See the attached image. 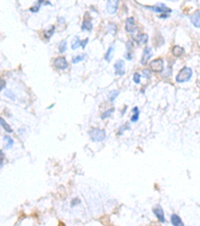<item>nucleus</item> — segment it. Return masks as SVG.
Listing matches in <instances>:
<instances>
[{
	"label": "nucleus",
	"mask_w": 200,
	"mask_h": 226,
	"mask_svg": "<svg viewBox=\"0 0 200 226\" xmlns=\"http://www.w3.org/2000/svg\"><path fill=\"white\" fill-rule=\"evenodd\" d=\"M113 112H114V109H113V108H111V109H109L108 111H105L104 113H103V115L101 116V118H102V119H106V118L109 117V116H110L111 114L113 113Z\"/></svg>",
	"instance_id": "26"
},
{
	"label": "nucleus",
	"mask_w": 200,
	"mask_h": 226,
	"mask_svg": "<svg viewBox=\"0 0 200 226\" xmlns=\"http://www.w3.org/2000/svg\"><path fill=\"white\" fill-rule=\"evenodd\" d=\"M124 60H119L115 62L114 64V70H115V74H119V76H123L125 74V68H124Z\"/></svg>",
	"instance_id": "7"
},
{
	"label": "nucleus",
	"mask_w": 200,
	"mask_h": 226,
	"mask_svg": "<svg viewBox=\"0 0 200 226\" xmlns=\"http://www.w3.org/2000/svg\"><path fill=\"white\" fill-rule=\"evenodd\" d=\"M80 42H81V40L79 39V37H78V36L74 37L73 40H72V42H71V48H72V49H73V50L77 49L78 46L80 45Z\"/></svg>",
	"instance_id": "18"
},
{
	"label": "nucleus",
	"mask_w": 200,
	"mask_h": 226,
	"mask_svg": "<svg viewBox=\"0 0 200 226\" xmlns=\"http://www.w3.org/2000/svg\"><path fill=\"white\" fill-rule=\"evenodd\" d=\"M5 95H6L7 97H9V99H11V100H14L15 99V96L13 95L11 90H7L6 93H5Z\"/></svg>",
	"instance_id": "30"
},
{
	"label": "nucleus",
	"mask_w": 200,
	"mask_h": 226,
	"mask_svg": "<svg viewBox=\"0 0 200 226\" xmlns=\"http://www.w3.org/2000/svg\"><path fill=\"white\" fill-rule=\"evenodd\" d=\"M153 213L155 214L156 218H157L158 220H159L160 222H162V223H164V222L166 221L165 220V216H164V211L162 210L161 207H154L153 208Z\"/></svg>",
	"instance_id": "10"
},
{
	"label": "nucleus",
	"mask_w": 200,
	"mask_h": 226,
	"mask_svg": "<svg viewBox=\"0 0 200 226\" xmlns=\"http://www.w3.org/2000/svg\"><path fill=\"white\" fill-rule=\"evenodd\" d=\"M0 125H1L3 128H4V130L7 132V133H12V132H13L12 128H11L10 126H9L8 124H7V122L5 121V120L3 119V118H0Z\"/></svg>",
	"instance_id": "16"
},
{
	"label": "nucleus",
	"mask_w": 200,
	"mask_h": 226,
	"mask_svg": "<svg viewBox=\"0 0 200 226\" xmlns=\"http://www.w3.org/2000/svg\"><path fill=\"white\" fill-rule=\"evenodd\" d=\"M54 30H55V27H54V26L50 27V28H49V30H45L44 31V36H45V38H47V39L50 38V37H51L52 35H53Z\"/></svg>",
	"instance_id": "22"
},
{
	"label": "nucleus",
	"mask_w": 200,
	"mask_h": 226,
	"mask_svg": "<svg viewBox=\"0 0 200 226\" xmlns=\"http://www.w3.org/2000/svg\"><path fill=\"white\" fill-rule=\"evenodd\" d=\"M132 112H133V115L131 116V122L132 123H135V122H137L138 121V119H139V110H138V108L137 107H134L133 108V110H132Z\"/></svg>",
	"instance_id": "17"
},
{
	"label": "nucleus",
	"mask_w": 200,
	"mask_h": 226,
	"mask_svg": "<svg viewBox=\"0 0 200 226\" xmlns=\"http://www.w3.org/2000/svg\"><path fill=\"white\" fill-rule=\"evenodd\" d=\"M66 49H67V42H66V40H62L59 44V51L63 53Z\"/></svg>",
	"instance_id": "23"
},
{
	"label": "nucleus",
	"mask_w": 200,
	"mask_h": 226,
	"mask_svg": "<svg viewBox=\"0 0 200 226\" xmlns=\"http://www.w3.org/2000/svg\"><path fill=\"white\" fill-rule=\"evenodd\" d=\"M5 84H6V82H5V80H3V78H0V90H3V88H4Z\"/></svg>",
	"instance_id": "33"
},
{
	"label": "nucleus",
	"mask_w": 200,
	"mask_h": 226,
	"mask_svg": "<svg viewBox=\"0 0 200 226\" xmlns=\"http://www.w3.org/2000/svg\"><path fill=\"white\" fill-rule=\"evenodd\" d=\"M113 51H114V46H113V45H111L110 47L108 48V50H107L106 54H105V60H106V62H109L111 60V58H112Z\"/></svg>",
	"instance_id": "19"
},
{
	"label": "nucleus",
	"mask_w": 200,
	"mask_h": 226,
	"mask_svg": "<svg viewBox=\"0 0 200 226\" xmlns=\"http://www.w3.org/2000/svg\"><path fill=\"white\" fill-rule=\"evenodd\" d=\"M3 162H4V154L2 153V151L0 150V169L2 168Z\"/></svg>",
	"instance_id": "29"
},
{
	"label": "nucleus",
	"mask_w": 200,
	"mask_h": 226,
	"mask_svg": "<svg viewBox=\"0 0 200 226\" xmlns=\"http://www.w3.org/2000/svg\"><path fill=\"white\" fill-rule=\"evenodd\" d=\"M118 95H119L118 90H112V92H110V93H109V101L113 102L115 99H116V97Z\"/></svg>",
	"instance_id": "25"
},
{
	"label": "nucleus",
	"mask_w": 200,
	"mask_h": 226,
	"mask_svg": "<svg viewBox=\"0 0 200 226\" xmlns=\"http://www.w3.org/2000/svg\"><path fill=\"white\" fill-rule=\"evenodd\" d=\"M146 8L148 9H151L152 11H154V12H158V13H165V12H171V9L167 8L166 7L165 4H163V3H157L156 5H154V6H145Z\"/></svg>",
	"instance_id": "5"
},
{
	"label": "nucleus",
	"mask_w": 200,
	"mask_h": 226,
	"mask_svg": "<svg viewBox=\"0 0 200 226\" xmlns=\"http://www.w3.org/2000/svg\"><path fill=\"white\" fill-rule=\"evenodd\" d=\"M149 66H150V70H152L153 72H162L164 68V62L162 58H156V60H153L152 62H150Z\"/></svg>",
	"instance_id": "3"
},
{
	"label": "nucleus",
	"mask_w": 200,
	"mask_h": 226,
	"mask_svg": "<svg viewBox=\"0 0 200 226\" xmlns=\"http://www.w3.org/2000/svg\"><path fill=\"white\" fill-rule=\"evenodd\" d=\"M88 40H89V38H85L84 40H81V42H80V45H81V47L83 48H85V46H86V44L88 43Z\"/></svg>",
	"instance_id": "31"
},
{
	"label": "nucleus",
	"mask_w": 200,
	"mask_h": 226,
	"mask_svg": "<svg viewBox=\"0 0 200 226\" xmlns=\"http://www.w3.org/2000/svg\"><path fill=\"white\" fill-rule=\"evenodd\" d=\"M151 56H152V49L150 47H145L144 49H143L142 58H141V64L145 66V64L148 62V60H150Z\"/></svg>",
	"instance_id": "9"
},
{
	"label": "nucleus",
	"mask_w": 200,
	"mask_h": 226,
	"mask_svg": "<svg viewBox=\"0 0 200 226\" xmlns=\"http://www.w3.org/2000/svg\"><path fill=\"white\" fill-rule=\"evenodd\" d=\"M125 29H126L127 32L132 33L136 29V25H135V20L133 17H128L126 19V22H125Z\"/></svg>",
	"instance_id": "8"
},
{
	"label": "nucleus",
	"mask_w": 200,
	"mask_h": 226,
	"mask_svg": "<svg viewBox=\"0 0 200 226\" xmlns=\"http://www.w3.org/2000/svg\"><path fill=\"white\" fill-rule=\"evenodd\" d=\"M199 86H200V80H199Z\"/></svg>",
	"instance_id": "36"
},
{
	"label": "nucleus",
	"mask_w": 200,
	"mask_h": 226,
	"mask_svg": "<svg viewBox=\"0 0 200 226\" xmlns=\"http://www.w3.org/2000/svg\"><path fill=\"white\" fill-rule=\"evenodd\" d=\"M42 3H43V1H41V0L40 1H38V4L35 5V6H33V7H31L30 11L31 12H37V11L39 10V8H40V5L42 4Z\"/></svg>",
	"instance_id": "27"
},
{
	"label": "nucleus",
	"mask_w": 200,
	"mask_h": 226,
	"mask_svg": "<svg viewBox=\"0 0 200 226\" xmlns=\"http://www.w3.org/2000/svg\"><path fill=\"white\" fill-rule=\"evenodd\" d=\"M170 220H171V223L173 226H184L181 218L177 214H172L171 217H170Z\"/></svg>",
	"instance_id": "12"
},
{
	"label": "nucleus",
	"mask_w": 200,
	"mask_h": 226,
	"mask_svg": "<svg viewBox=\"0 0 200 226\" xmlns=\"http://www.w3.org/2000/svg\"><path fill=\"white\" fill-rule=\"evenodd\" d=\"M89 136L93 142H102L106 139V132L102 129L92 128L89 131Z\"/></svg>",
	"instance_id": "1"
},
{
	"label": "nucleus",
	"mask_w": 200,
	"mask_h": 226,
	"mask_svg": "<svg viewBox=\"0 0 200 226\" xmlns=\"http://www.w3.org/2000/svg\"><path fill=\"white\" fill-rule=\"evenodd\" d=\"M118 6H119V1H114V0L108 1L106 3V11L109 14H114V13H116Z\"/></svg>",
	"instance_id": "6"
},
{
	"label": "nucleus",
	"mask_w": 200,
	"mask_h": 226,
	"mask_svg": "<svg viewBox=\"0 0 200 226\" xmlns=\"http://www.w3.org/2000/svg\"><path fill=\"white\" fill-rule=\"evenodd\" d=\"M142 72H143V76H144L146 80L151 78L152 74H151V70H150V68H144V70H142Z\"/></svg>",
	"instance_id": "24"
},
{
	"label": "nucleus",
	"mask_w": 200,
	"mask_h": 226,
	"mask_svg": "<svg viewBox=\"0 0 200 226\" xmlns=\"http://www.w3.org/2000/svg\"><path fill=\"white\" fill-rule=\"evenodd\" d=\"M135 40L139 43V44H145V43L148 42V35L145 34V33H139L136 36Z\"/></svg>",
	"instance_id": "13"
},
{
	"label": "nucleus",
	"mask_w": 200,
	"mask_h": 226,
	"mask_svg": "<svg viewBox=\"0 0 200 226\" xmlns=\"http://www.w3.org/2000/svg\"><path fill=\"white\" fill-rule=\"evenodd\" d=\"M79 203H80V200L78 199V198H74V199L72 200V202H71V206L73 207V206H75V205H78Z\"/></svg>",
	"instance_id": "32"
},
{
	"label": "nucleus",
	"mask_w": 200,
	"mask_h": 226,
	"mask_svg": "<svg viewBox=\"0 0 200 226\" xmlns=\"http://www.w3.org/2000/svg\"><path fill=\"white\" fill-rule=\"evenodd\" d=\"M133 82H134L135 84H140V74H139L138 72H135V74H133Z\"/></svg>",
	"instance_id": "28"
},
{
	"label": "nucleus",
	"mask_w": 200,
	"mask_h": 226,
	"mask_svg": "<svg viewBox=\"0 0 200 226\" xmlns=\"http://www.w3.org/2000/svg\"><path fill=\"white\" fill-rule=\"evenodd\" d=\"M190 20L195 27H200V11L196 10L193 14L190 15Z\"/></svg>",
	"instance_id": "11"
},
{
	"label": "nucleus",
	"mask_w": 200,
	"mask_h": 226,
	"mask_svg": "<svg viewBox=\"0 0 200 226\" xmlns=\"http://www.w3.org/2000/svg\"><path fill=\"white\" fill-rule=\"evenodd\" d=\"M81 29H82V30L90 31L92 29V22L89 20V19H85V20H83V22H82Z\"/></svg>",
	"instance_id": "15"
},
{
	"label": "nucleus",
	"mask_w": 200,
	"mask_h": 226,
	"mask_svg": "<svg viewBox=\"0 0 200 226\" xmlns=\"http://www.w3.org/2000/svg\"><path fill=\"white\" fill-rule=\"evenodd\" d=\"M183 52H184L183 47H181L179 45H175V46H173V48H172V53H173V55L176 56V58L181 56L182 54H183Z\"/></svg>",
	"instance_id": "14"
},
{
	"label": "nucleus",
	"mask_w": 200,
	"mask_h": 226,
	"mask_svg": "<svg viewBox=\"0 0 200 226\" xmlns=\"http://www.w3.org/2000/svg\"><path fill=\"white\" fill-rule=\"evenodd\" d=\"M192 70L191 68H188V66H184L183 68L179 70L178 74L176 76V82H185L191 78L192 76Z\"/></svg>",
	"instance_id": "2"
},
{
	"label": "nucleus",
	"mask_w": 200,
	"mask_h": 226,
	"mask_svg": "<svg viewBox=\"0 0 200 226\" xmlns=\"http://www.w3.org/2000/svg\"><path fill=\"white\" fill-rule=\"evenodd\" d=\"M126 110H127V107H125L124 109H123V111H122V115H124V113L126 112Z\"/></svg>",
	"instance_id": "35"
},
{
	"label": "nucleus",
	"mask_w": 200,
	"mask_h": 226,
	"mask_svg": "<svg viewBox=\"0 0 200 226\" xmlns=\"http://www.w3.org/2000/svg\"><path fill=\"white\" fill-rule=\"evenodd\" d=\"M160 17H161V18H167V17H169V15H168V14H165V13H164V14H161V15H160Z\"/></svg>",
	"instance_id": "34"
},
{
	"label": "nucleus",
	"mask_w": 200,
	"mask_h": 226,
	"mask_svg": "<svg viewBox=\"0 0 200 226\" xmlns=\"http://www.w3.org/2000/svg\"><path fill=\"white\" fill-rule=\"evenodd\" d=\"M4 141L5 142H6V145H5V148L6 149H10L11 147L13 146V140H12V138H10V137H9V136H5L4 137Z\"/></svg>",
	"instance_id": "21"
},
{
	"label": "nucleus",
	"mask_w": 200,
	"mask_h": 226,
	"mask_svg": "<svg viewBox=\"0 0 200 226\" xmlns=\"http://www.w3.org/2000/svg\"><path fill=\"white\" fill-rule=\"evenodd\" d=\"M53 64H54V66H55L56 68H58V70H66V68H68V62H67V60H66V58H64V56H59V58H56L55 60H54Z\"/></svg>",
	"instance_id": "4"
},
{
	"label": "nucleus",
	"mask_w": 200,
	"mask_h": 226,
	"mask_svg": "<svg viewBox=\"0 0 200 226\" xmlns=\"http://www.w3.org/2000/svg\"><path fill=\"white\" fill-rule=\"evenodd\" d=\"M86 54H80V55H77V56H74L73 58H72V64H77V62H82V60H85V58H86Z\"/></svg>",
	"instance_id": "20"
}]
</instances>
